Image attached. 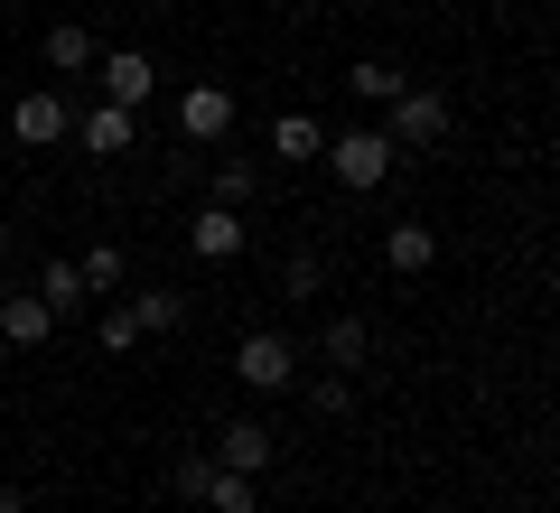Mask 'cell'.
<instances>
[{
  "label": "cell",
  "mask_w": 560,
  "mask_h": 513,
  "mask_svg": "<svg viewBox=\"0 0 560 513\" xmlns=\"http://www.w3.org/2000/svg\"><path fill=\"white\" fill-rule=\"evenodd\" d=\"M383 113H393V121H383V140H393V150H440V140L458 131V103H448L440 84H401Z\"/></svg>",
  "instance_id": "1"
},
{
  "label": "cell",
  "mask_w": 560,
  "mask_h": 513,
  "mask_svg": "<svg viewBox=\"0 0 560 513\" xmlns=\"http://www.w3.org/2000/svg\"><path fill=\"white\" fill-rule=\"evenodd\" d=\"M393 159H401V150L383 140V121H355V131H337V140H327V168H337V187H355V197L393 178Z\"/></svg>",
  "instance_id": "2"
},
{
  "label": "cell",
  "mask_w": 560,
  "mask_h": 513,
  "mask_svg": "<svg viewBox=\"0 0 560 513\" xmlns=\"http://www.w3.org/2000/svg\"><path fill=\"white\" fill-rule=\"evenodd\" d=\"M234 374H243V393H290V383H300V346L271 336V327H253L234 346Z\"/></svg>",
  "instance_id": "3"
},
{
  "label": "cell",
  "mask_w": 560,
  "mask_h": 513,
  "mask_svg": "<svg viewBox=\"0 0 560 513\" xmlns=\"http://www.w3.org/2000/svg\"><path fill=\"white\" fill-rule=\"evenodd\" d=\"M66 131H75V113H66V94H57V84H38V94H20V103H10V140H20V150H57Z\"/></svg>",
  "instance_id": "4"
},
{
  "label": "cell",
  "mask_w": 560,
  "mask_h": 513,
  "mask_svg": "<svg viewBox=\"0 0 560 513\" xmlns=\"http://www.w3.org/2000/svg\"><path fill=\"white\" fill-rule=\"evenodd\" d=\"M94 75H103V103H121V113H140V103L160 94V66L140 57V47H113V57H103Z\"/></svg>",
  "instance_id": "5"
},
{
  "label": "cell",
  "mask_w": 560,
  "mask_h": 513,
  "mask_svg": "<svg viewBox=\"0 0 560 513\" xmlns=\"http://www.w3.org/2000/svg\"><path fill=\"white\" fill-rule=\"evenodd\" d=\"M75 140H84L94 159H121V150L140 140V113H121V103H84V113H75Z\"/></svg>",
  "instance_id": "6"
},
{
  "label": "cell",
  "mask_w": 560,
  "mask_h": 513,
  "mask_svg": "<svg viewBox=\"0 0 560 513\" xmlns=\"http://www.w3.org/2000/svg\"><path fill=\"white\" fill-rule=\"evenodd\" d=\"M178 131L187 140H224L234 131V94H224V84H187L178 94Z\"/></svg>",
  "instance_id": "7"
},
{
  "label": "cell",
  "mask_w": 560,
  "mask_h": 513,
  "mask_svg": "<svg viewBox=\"0 0 560 513\" xmlns=\"http://www.w3.org/2000/svg\"><path fill=\"white\" fill-rule=\"evenodd\" d=\"M187 243H197V261H234L243 253V206H197L187 215Z\"/></svg>",
  "instance_id": "8"
},
{
  "label": "cell",
  "mask_w": 560,
  "mask_h": 513,
  "mask_svg": "<svg viewBox=\"0 0 560 513\" xmlns=\"http://www.w3.org/2000/svg\"><path fill=\"white\" fill-rule=\"evenodd\" d=\"M271 457H280V439L261 430V420H234V430L215 439V467H234V476H261Z\"/></svg>",
  "instance_id": "9"
},
{
  "label": "cell",
  "mask_w": 560,
  "mask_h": 513,
  "mask_svg": "<svg viewBox=\"0 0 560 513\" xmlns=\"http://www.w3.org/2000/svg\"><path fill=\"white\" fill-rule=\"evenodd\" d=\"M318 355H327V374H364V355H374V327H364V317H327Z\"/></svg>",
  "instance_id": "10"
},
{
  "label": "cell",
  "mask_w": 560,
  "mask_h": 513,
  "mask_svg": "<svg viewBox=\"0 0 560 513\" xmlns=\"http://www.w3.org/2000/svg\"><path fill=\"white\" fill-rule=\"evenodd\" d=\"M0 336H10V346H47V336H57V308H47L38 290H28V299H0Z\"/></svg>",
  "instance_id": "11"
},
{
  "label": "cell",
  "mask_w": 560,
  "mask_h": 513,
  "mask_svg": "<svg viewBox=\"0 0 560 513\" xmlns=\"http://www.w3.org/2000/svg\"><path fill=\"white\" fill-rule=\"evenodd\" d=\"M383 261H393L401 280H420L430 261H440V234H430V224H393V234H383Z\"/></svg>",
  "instance_id": "12"
},
{
  "label": "cell",
  "mask_w": 560,
  "mask_h": 513,
  "mask_svg": "<svg viewBox=\"0 0 560 513\" xmlns=\"http://www.w3.org/2000/svg\"><path fill=\"white\" fill-rule=\"evenodd\" d=\"M47 66H57V75L103 66V57H94V28H84V20H57V28H47Z\"/></svg>",
  "instance_id": "13"
},
{
  "label": "cell",
  "mask_w": 560,
  "mask_h": 513,
  "mask_svg": "<svg viewBox=\"0 0 560 513\" xmlns=\"http://www.w3.org/2000/svg\"><path fill=\"white\" fill-rule=\"evenodd\" d=\"M38 299H47V308H57V317H75V308H94V290H84V271H75V253H66V261H47V271H38Z\"/></svg>",
  "instance_id": "14"
},
{
  "label": "cell",
  "mask_w": 560,
  "mask_h": 513,
  "mask_svg": "<svg viewBox=\"0 0 560 513\" xmlns=\"http://www.w3.org/2000/svg\"><path fill=\"white\" fill-rule=\"evenodd\" d=\"M75 271H84V290H94V299H113L121 280H131V261H121V243H94V253H75Z\"/></svg>",
  "instance_id": "15"
},
{
  "label": "cell",
  "mask_w": 560,
  "mask_h": 513,
  "mask_svg": "<svg viewBox=\"0 0 560 513\" xmlns=\"http://www.w3.org/2000/svg\"><path fill=\"white\" fill-rule=\"evenodd\" d=\"M261 197V159H215V206H253Z\"/></svg>",
  "instance_id": "16"
},
{
  "label": "cell",
  "mask_w": 560,
  "mask_h": 513,
  "mask_svg": "<svg viewBox=\"0 0 560 513\" xmlns=\"http://www.w3.org/2000/svg\"><path fill=\"white\" fill-rule=\"evenodd\" d=\"M131 317H140V336H168V327H187V299L178 290H140Z\"/></svg>",
  "instance_id": "17"
},
{
  "label": "cell",
  "mask_w": 560,
  "mask_h": 513,
  "mask_svg": "<svg viewBox=\"0 0 560 513\" xmlns=\"http://www.w3.org/2000/svg\"><path fill=\"white\" fill-rule=\"evenodd\" d=\"M346 84H355V103H374V113H383V103H393V94H401L411 75H393L383 57H364V66H346Z\"/></svg>",
  "instance_id": "18"
},
{
  "label": "cell",
  "mask_w": 560,
  "mask_h": 513,
  "mask_svg": "<svg viewBox=\"0 0 560 513\" xmlns=\"http://www.w3.org/2000/svg\"><path fill=\"white\" fill-rule=\"evenodd\" d=\"M271 150H280V159H318L327 140H318V121H308V113H280V121H271Z\"/></svg>",
  "instance_id": "19"
},
{
  "label": "cell",
  "mask_w": 560,
  "mask_h": 513,
  "mask_svg": "<svg viewBox=\"0 0 560 513\" xmlns=\"http://www.w3.org/2000/svg\"><path fill=\"white\" fill-rule=\"evenodd\" d=\"M206 486H215V448H187L178 467H168V494H187V504H206Z\"/></svg>",
  "instance_id": "20"
},
{
  "label": "cell",
  "mask_w": 560,
  "mask_h": 513,
  "mask_svg": "<svg viewBox=\"0 0 560 513\" xmlns=\"http://www.w3.org/2000/svg\"><path fill=\"white\" fill-rule=\"evenodd\" d=\"M308 411H318V420H346V411H355V383H346V374H318V383H308Z\"/></svg>",
  "instance_id": "21"
},
{
  "label": "cell",
  "mask_w": 560,
  "mask_h": 513,
  "mask_svg": "<svg viewBox=\"0 0 560 513\" xmlns=\"http://www.w3.org/2000/svg\"><path fill=\"white\" fill-rule=\"evenodd\" d=\"M206 513H253V476L215 467V486H206Z\"/></svg>",
  "instance_id": "22"
},
{
  "label": "cell",
  "mask_w": 560,
  "mask_h": 513,
  "mask_svg": "<svg viewBox=\"0 0 560 513\" xmlns=\"http://www.w3.org/2000/svg\"><path fill=\"white\" fill-rule=\"evenodd\" d=\"M94 336H103V355H131V346H140V317H131V308H103Z\"/></svg>",
  "instance_id": "23"
},
{
  "label": "cell",
  "mask_w": 560,
  "mask_h": 513,
  "mask_svg": "<svg viewBox=\"0 0 560 513\" xmlns=\"http://www.w3.org/2000/svg\"><path fill=\"white\" fill-rule=\"evenodd\" d=\"M280 290H290V299H318V290H327V261H318V253H290V271H280Z\"/></svg>",
  "instance_id": "24"
},
{
  "label": "cell",
  "mask_w": 560,
  "mask_h": 513,
  "mask_svg": "<svg viewBox=\"0 0 560 513\" xmlns=\"http://www.w3.org/2000/svg\"><path fill=\"white\" fill-rule=\"evenodd\" d=\"M0 513H28V494H10V486H0Z\"/></svg>",
  "instance_id": "25"
},
{
  "label": "cell",
  "mask_w": 560,
  "mask_h": 513,
  "mask_svg": "<svg viewBox=\"0 0 560 513\" xmlns=\"http://www.w3.org/2000/svg\"><path fill=\"white\" fill-rule=\"evenodd\" d=\"M0 253H10V224H0Z\"/></svg>",
  "instance_id": "26"
},
{
  "label": "cell",
  "mask_w": 560,
  "mask_h": 513,
  "mask_svg": "<svg viewBox=\"0 0 560 513\" xmlns=\"http://www.w3.org/2000/svg\"><path fill=\"white\" fill-rule=\"evenodd\" d=\"M551 159H560V131H551Z\"/></svg>",
  "instance_id": "27"
}]
</instances>
